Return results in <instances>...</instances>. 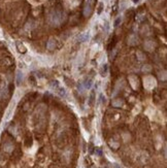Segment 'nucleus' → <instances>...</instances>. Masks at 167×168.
<instances>
[{
	"label": "nucleus",
	"mask_w": 167,
	"mask_h": 168,
	"mask_svg": "<svg viewBox=\"0 0 167 168\" xmlns=\"http://www.w3.org/2000/svg\"><path fill=\"white\" fill-rule=\"evenodd\" d=\"M107 69H108V66H107V64L103 65V67L101 68V72H100L102 76H105V75H106V73H107Z\"/></svg>",
	"instance_id": "39448f33"
},
{
	"label": "nucleus",
	"mask_w": 167,
	"mask_h": 168,
	"mask_svg": "<svg viewBox=\"0 0 167 168\" xmlns=\"http://www.w3.org/2000/svg\"><path fill=\"white\" fill-rule=\"evenodd\" d=\"M94 101H95V91H92L91 94H90V98H89V105L93 106Z\"/></svg>",
	"instance_id": "20e7f679"
},
{
	"label": "nucleus",
	"mask_w": 167,
	"mask_h": 168,
	"mask_svg": "<svg viewBox=\"0 0 167 168\" xmlns=\"http://www.w3.org/2000/svg\"><path fill=\"white\" fill-rule=\"evenodd\" d=\"M93 3H94V0H86L85 5H84V16L86 18H88L92 15V11H93Z\"/></svg>",
	"instance_id": "f257e3e1"
},
{
	"label": "nucleus",
	"mask_w": 167,
	"mask_h": 168,
	"mask_svg": "<svg viewBox=\"0 0 167 168\" xmlns=\"http://www.w3.org/2000/svg\"><path fill=\"white\" fill-rule=\"evenodd\" d=\"M138 1H139V0H133V2H134V3H137Z\"/></svg>",
	"instance_id": "ddd939ff"
},
{
	"label": "nucleus",
	"mask_w": 167,
	"mask_h": 168,
	"mask_svg": "<svg viewBox=\"0 0 167 168\" xmlns=\"http://www.w3.org/2000/svg\"><path fill=\"white\" fill-rule=\"evenodd\" d=\"M84 87L85 89H90L92 87V79H87L86 82L84 83Z\"/></svg>",
	"instance_id": "423d86ee"
},
{
	"label": "nucleus",
	"mask_w": 167,
	"mask_h": 168,
	"mask_svg": "<svg viewBox=\"0 0 167 168\" xmlns=\"http://www.w3.org/2000/svg\"><path fill=\"white\" fill-rule=\"evenodd\" d=\"M88 38H89V33H88V32L83 33V34H80V35H79L78 41H79V42H85L86 40H88Z\"/></svg>",
	"instance_id": "f03ea898"
},
{
	"label": "nucleus",
	"mask_w": 167,
	"mask_h": 168,
	"mask_svg": "<svg viewBox=\"0 0 167 168\" xmlns=\"http://www.w3.org/2000/svg\"><path fill=\"white\" fill-rule=\"evenodd\" d=\"M94 153H95L97 156H101V155H102V150H101V149H99V148H95Z\"/></svg>",
	"instance_id": "1a4fd4ad"
},
{
	"label": "nucleus",
	"mask_w": 167,
	"mask_h": 168,
	"mask_svg": "<svg viewBox=\"0 0 167 168\" xmlns=\"http://www.w3.org/2000/svg\"><path fill=\"white\" fill-rule=\"evenodd\" d=\"M113 167H114V168H120L118 164H113Z\"/></svg>",
	"instance_id": "f8f14e48"
},
{
	"label": "nucleus",
	"mask_w": 167,
	"mask_h": 168,
	"mask_svg": "<svg viewBox=\"0 0 167 168\" xmlns=\"http://www.w3.org/2000/svg\"><path fill=\"white\" fill-rule=\"evenodd\" d=\"M57 90H58V93H59L61 96H65V95H66L65 90L63 89V88H61V87H58V88H57Z\"/></svg>",
	"instance_id": "6e6552de"
},
{
	"label": "nucleus",
	"mask_w": 167,
	"mask_h": 168,
	"mask_svg": "<svg viewBox=\"0 0 167 168\" xmlns=\"http://www.w3.org/2000/svg\"><path fill=\"white\" fill-rule=\"evenodd\" d=\"M120 23H121V18H118L116 21H114V24H113V26H114V27H118V26L120 25Z\"/></svg>",
	"instance_id": "9d476101"
},
{
	"label": "nucleus",
	"mask_w": 167,
	"mask_h": 168,
	"mask_svg": "<svg viewBox=\"0 0 167 168\" xmlns=\"http://www.w3.org/2000/svg\"><path fill=\"white\" fill-rule=\"evenodd\" d=\"M22 77H23V75H22L21 71H19V72H18V75H17V84H18V85H21Z\"/></svg>",
	"instance_id": "0eeeda50"
},
{
	"label": "nucleus",
	"mask_w": 167,
	"mask_h": 168,
	"mask_svg": "<svg viewBox=\"0 0 167 168\" xmlns=\"http://www.w3.org/2000/svg\"><path fill=\"white\" fill-rule=\"evenodd\" d=\"M17 48H18V51L20 53H26V51H27L26 48L24 47V44L20 41H17Z\"/></svg>",
	"instance_id": "7ed1b4c3"
},
{
	"label": "nucleus",
	"mask_w": 167,
	"mask_h": 168,
	"mask_svg": "<svg viewBox=\"0 0 167 168\" xmlns=\"http://www.w3.org/2000/svg\"><path fill=\"white\" fill-rule=\"evenodd\" d=\"M102 8H103V4H102V3H100V4H99V7H98V10H97V13H98V14H101Z\"/></svg>",
	"instance_id": "9b49d317"
}]
</instances>
